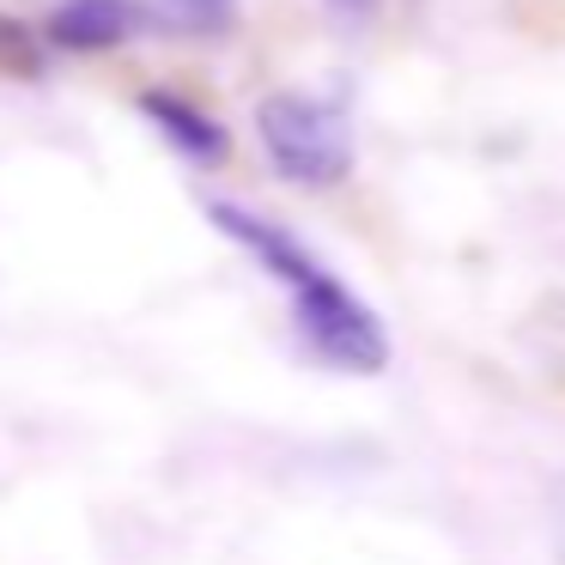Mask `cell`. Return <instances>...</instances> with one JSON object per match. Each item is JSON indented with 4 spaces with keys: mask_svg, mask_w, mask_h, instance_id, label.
<instances>
[{
    "mask_svg": "<svg viewBox=\"0 0 565 565\" xmlns=\"http://www.w3.org/2000/svg\"><path fill=\"white\" fill-rule=\"evenodd\" d=\"M256 135L268 147V164L298 189H334L353 171V128L347 110L305 92H274L256 110Z\"/></svg>",
    "mask_w": 565,
    "mask_h": 565,
    "instance_id": "cell-1",
    "label": "cell"
},
{
    "mask_svg": "<svg viewBox=\"0 0 565 565\" xmlns=\"http://www.w3.org/2000/svg\"><path fill=\"white\" fill-rule=\"evenodd\" d=\"M292 322H298V341L334 371L377 377V371L390 365V334H383L377 310H371L347 280H334L329 268L305 274V280L292 286Z\"/></svg>",
    "mask_w": 565,
    "mask_h": 565,
    "instance_id": "cell-2",
    "label": "cell"
},
{
    "mask_svg": "<svg viewBox=\"0 0 565 565\" xmlns=\"http://www.w3.org/2000/svg\"><path fill=\"white\" fill-rule=\"evenodd\" d=\"M207 220L220 225L225 237H232L237 249H244V256H256L262 268L274 274V280L286 286V292H292L298 280H305V274H317L322 262L310 256L305 244H298L292 232H286V225H274V220H262V213H249V207H237V201H207Z\"/></svg>",
    "mask_w": 565,
    "mask_h": 565,
    "instance_id": "cell-3",
    "label": "cell"
},
{
    "mask_svg": "<svg viewBox=\"0 0 565 565\" xmlns=\"http://www.w3.org/2000/svg\"><path fill=\"white\" fill-rule=\"evenodd\" d=\"M147 31V0H62L50 13V43L67 55H104Z\"/></svg>",
    "mask_w": 565,
    "mask_h": 565,
    "instance_id": "cell-4",
    "label": "cell"
},
{
    "mask_svg": "<svg viewBox=\"0 0 565 565\" xmlns=\"http://www.w3.org/2000/svg\"><path fill=\"white\" fill-rule=\"evenodd\" d=\"M140 116H147L152 128L164 135V147H177L189 164H225V152H232V135H225V122H213L201 104H189L183 92H140Z\"/></svg>",
    "mask_w": 565,
    "mask_h": 565,
    "instance_id": "cell-5",
    "label": "cell"
},
{
    "mask_svg": "<svg viewBox=\"0 0 565 565\" xmlns=\"http://www.w3.org/2000/svg\"><path fill=\"white\" fill-rule=\"evenodd\" d=\"M237 0H164L147 7V31H225Z\"/></svg>",
    "mask_w": 565,
    "mask_h": 565,
    "instance_id": "cell-6",
    "label": "cell"
},
{
    "mask_svg": "<svg viewBox=\"0 0 565 565\" xmlns=\"http://www.w3.org/2000/svg\"><path fill=\"white\" fill-rule=\"evenodd\" d=\"M322 7H329V19H334V25L359 31V25H371V13H377L383 0H322Z\"/></svg>",
    "mask_w": 565,
    "mask_h": 565,
    "instance_id": "cell-7",
    "label": "cell"
}]
</instances>
